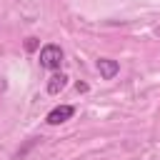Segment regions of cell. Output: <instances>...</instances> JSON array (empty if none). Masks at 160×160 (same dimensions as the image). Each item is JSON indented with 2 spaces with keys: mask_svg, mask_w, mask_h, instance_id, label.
<instances>
[{
  "mask_svg": "<svg viewBox=\"0 0 160 160\" xmlns=\"http://www.w3.org/2000/svg\"><path fill=\"white\" fill-rule=\"evenodd\" d=\"M60 62H62V48L55 45V42L42 45V50H40V68H45V70H60Z\"/></svg>",
  "mask_w": 160,
  "mask_h": 160,
  "instance_id": "1",
  "label": "cell"
},
{
  "mask_svg": "<svg viewBox=\"0 0 160 160\" xmlns=\"http://www.w3.org/2000/svg\"><path fill=\"white\" fill-rule=\"evenodd\" d=\"M72 115H75V108H72V105H58V108H52V110L48 112L45 122H48V125H60V122L70 120Z\"/></svg>",
  "mask_w": 160,
  "mask_h": 160,
  "instance_id": "2",
  "label": "cell"
},
{
  "mask_svg": "<svg viewBox=\"0 0 160 160\" xmlns=\"http://www.w3.org/2000/svg\"><path fill=\"white\" fill-rule=\"evenodd\" d=\"M98 72H100L105 80H112V78L120 72V65H118V60H112V58H100V60H98Z\"/></svg>",
  "mask_w": 160,
  "mask_h": 160,
  "instance_id": "3",
  "label": "cell"
},
{
  "mask_svg": "<svg viewBox=\"0 0 160 160\" xmlns=\"http://www.w3.org/2000/svg\"><path fill=\"white\" fill-rule=\"evenodd\" d=\"M65 85H68V75H65V72H55V75H50V80H48V92H50V95H60V92L65 90Z\"/></svg>",
  "mask_w": 160,
  "mask_h": 160,
  "instance_id": "4",
  "label": "cell"
},
{
  "mask_svg": "<svg viewBox=\"0 0 160 160\" xmlns=\"http://www.w3.org/2000/svg\"><path fill=\"white\" fill-rule=\"evenodd\" d=\"M25 50H28V52L38 50V38H28V40H25Z\"/></svg>",
  "mask_w": 160,
  "mask_h": 160,
  "instance_id": "5",
  "label": "cell"
}]
</instances>
